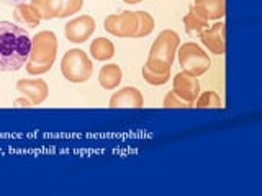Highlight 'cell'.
I'll return each mask as SVG.
<instances>
[{"label":"cell","instance_id":"cell-14","mask_svg":"<svg viewBox=\"0 0 262 196\" xmlns=\"http://www.w3.org/2000/svg\"><path fill=\"white\" fill-rule=\"evenodd\" d=\"M13 18L20 24H27V27H30V28L38 27L39 21L43 20L36 8L31 4H27V2L16 4L15 10H13Z\"/></svg>","mask_w":262,"mask_h":196},{"label":"cell","instance_id":"cell-13","mask_svg":"<svg viewBox=\"0 0 262 196\" xmlns=\"http://www.w3.org/2000/svg\"><path fill=\"white\" fill-rule=\"evenodd\" d=\"M123 79V72L118 64H106L98 72V84L105 90H115L118 88Z\"/></svg>","mask_w":262,"mask_h":196},{"label":"cell","instance_id":"cell-8","mask_svg":"<svg viewBox=\"0 0 262 196\" xmlns=\"http://www.w3.org/2000/svg\"><path fill=\"white\" fill-rule=\"evenodd\" d=\"M174 88H172V92H174L177 96L182 98L184 102H187L190 106H193L196 96L200 95V82H199V77L195 76H190V74L187 72H179L177 76L174 77Z\"/></svg>","mask_w":262,"mask_h":196},{"label":"cell","instance_id":"cell-15","mask_svg":"<svg viewBox=\"0 0 262 196\" xmlns=\"http://www.w3.org/2000/svg\"><path fill=\"white\" fill-rule=\"evenodd\" d=\"M30 4L36 8L43 20L61 18L64 10V0H31Z\"/></svg>","mask_w":262,"mask_h":196},{"label":"cell","instance_id":"cell-19","mask_svg":"<svg viewBox=\"0 0 262 196\" xmlns=\"http://www.w3.org/2000/svg\"><path fill=\"white\" fill-rule=\"evenodd\" d=\"M138 15V33H136V38H144V36H149L151 33L154 31V18L151 13L147 12H136Z\"/></svg>","mask_w":262,"mask_h":196},{"label":"cell","instance_id":"cell-21","mask_svg":"<svg viewBox=\"0 0 262 196\" xmlns=\"http://www.w3.org/2000/svg\"><path fill=\"white\" fill-rule=\"evenodd\" d=\"M162 105H164V108H188V106H190L180 96H177L174 92H169L166 96H164Z\"/></svg>","mask_w":262,"mask_h":196},{"label":"cell","instance_id":"cell-4","mask_svg":"<svg viewBox=\"0 0 262 196\" xmlns=\"http://www.w3.org/2000/svg\"><path fill=\"white\" fill-rule=\"evenodd\" d=\"M61 74L71 84H84L94 74V64L87 53L79 47L66 51L61 59Z\"/></svg>","mask_w":262,"mask_h":196},{"label":"cell","instance_id":"cell-17","mask_svg":"<svg viewBox=\"0 0 262 196\" xmlns=\"http://www.w3.org/2000/svg\"><path fill=\"white\" fill-rule=\"evenodd\" d=\"M184 27H185V31H187L190 36H199L203 30H207V28H208V21H207V20H203V18H200V16L196 15V13L192 10V7H190V10H188V13L184 16Z\"/></svg>","mask_w":262,"mask_h":196},{"label":"cell","instance_id":"cell-22","mask_svg":"<svg viewBox=\"0 0 262 196\" xmlns=\"http://www.w3.org/2000/svg\"><path fill=\"white\" fill-rule=\"evenodd\" d=\"M82 7H84V0H64V10L61 13V18L79 13Z\"/></svg>","mask_w":262,"mask_h":196},{"label":"cell","instance_id":"cell-20","mask_svg":"<svg viewBox=\"0 0 262 196\" xmlns=\"http://www.w3.org/2000/svg\"><path fill=\"white\" fill-rule=\"evenodd\" d=\"M141 74H143V79L147 82V84H149V85H154V87L164 85V84H167V82L170 80V74H156V72H152L151 69H147L146 65L143 67Z\"/></svg>","mask_w":262,"mask_h":196},{"label":"cell","instance_id":"cell-11","mask_svg":"<svg viewBox=\"0 0 262 196\" xmlns=\"http://www.w3.org/2000/svg\"><path fill=\"white\" fill-rule=\"evenodd\" d=\"M144 98L136 87H123L115 92L108 102L110 108H141Z\"/></svg>","mask_w":262,"mask_h":196},{"label":"cell","instance_id":"cell-3","mask_svg":"<svg viewBox=\"0 0 262 196\" xmlns=\"http://www.w3.org/2000/svg\"><path fill=\"white\" fill-rule=\"evenodd\" d=\"M179 46L180 38L174 30L161 31L158 38L154 39L144 65L156 74H170Z\"/></svg>","mask_w":262,"mask_h":196},{"label":"cell","instance_id":"cell-2","mask_svg":"<svg viewBox=\"0 0 262 196\" xmlns=\"http://www.w3.org/2000/svg\"><path fill=\"white\" fill-rule=\"evenodd\" d=\"M57 57V38L53 31H39L31 38L30 59L25 64L30 76H41L51 70Z\"/></svg>","mask_w":262,"mask_h":196},{"label":"cell","instance_id":"cell-24","mask_svg":"<svg viewBox=\"0 0 262 196\" xmlns=\"http://www.w3.org/2000/svg\"><path fill=\"white\" fill-rule=\"evenodd\" d=\"M125 4H128V5H135V4H139V2H143V0H123Z\"/></svg>","mask_w":262,"mask_h":196},{"label":"cell","instance_id":"cell-12","mask_svg":"<svg viewBox=\"0 0 262 196\" xmlns=\"http://www.w3.org/2000/svg\"><path fill=\"white\" fill-rule=\"evenodd\" d=\"M192 10L203 20H220L226 15V0H195Z\"/></svg>","mask_w":262,"mask_h":196},{"label":"cell","instance_id":"cell-18","mask_svg":"<svg viewBox=\"0 0 262 196\" xmlns=\"http://www.w3.org/2000/svg\"><path fill=\"white\" fill-rule=\"evenodd\" d=\"M193 106H196V108H221L223 105H221V98L216 92L207 90V92H203L196 96Z\"/></svg>","mask_w":262,"mask_h":196},{"label":"cell","instance_id":"cell-5","mask_svg":"<svg viewBox=\"0 0 262 196\" xmlns=\"http://www.w3.org/2000/svg\"><path fill=\"white\" fill-rule=\"evenodd\" d=\"M179 54V64L184 72L190 74V76L200 77L210 69L211 61L208 54L196 43H184L177 49Z\"/></svg>","mask_w":262,"mask_h":196},{"label":"cell","instance_id":"cell-10","mask_svg":"<svg viewBox=\"0 0 262 196\" xmlns=\"http://www.w3.org/2000/svg\"><path fill=\"white\" fill-rule=\"evenodd\" d=\"M226 24L225 23H215L213 27L203 30L199 38L205 47H208L215 54H225L226 53V39H225Z\"/></svg>","mask_w":262,"mask_h":196},{"label":"cell","instance_id":"cell-9","mask_svg":"<svg viewBox=\"0 0 262 196\" xmlns=\"http://www.w3.org/2000/svg\"><path fill=\"white\" fill-rule=\"evenodd\" d=\"M16 92L27 96L35 106L41 105L48 98L49 87L43 79H20L16 82Z\"/></svg>","mask_w":262,"mask_h":196},{"label":"cell","instance_id":"cell-23","mask_svg":"<svg viewBox=\"0 0 262 196\" xmlns=\"http://www.w3.org/2000/svg\"><path fill=\"white\" fill-rule=\"evenodd\" d=\"M13 106H33V103L28 100L27 96H21V98H16V100H13Z\"/></svg>","mask_w":262,"mask_h":196},{"label":"cell","instance_id":"cell-16","mask_svg":"<svg viewBox=\"0 0 262 196\" xmlns=\"http://www.w3.org/2000/svg\"><path fill=\"white\" fill-rule=\"evenodd\" d=\"M90 54L95 61H110L115 56V44L106 38H97L90 43Z\"/></svg>","mask_w":262,"mask_h":196},{"label":"cell","instance_id":"cell-7","mask_svg":"<svg viewBox=\"0 0 262 196\" xmlns=\"http://www.w3.org/2000/svg\"><path fill=\"white\" fill-rule=\"evenodd\" d=\"M95 31V20L90 15H80L77 18H72L66 23L64 36L74 44H82L94 35Z\"/></svg>","mask_w":262,"mask_h":196},{"label":"cell","instance_id":"cell-6","mask_svg":"<svg viewBox=\"0 0 262 196\" xmlns=\"http://www.w3.org/2000/svg\"><path fill=\"white\" fill-rule=\"evenodd\" d=\"M103 28L110 35L118 38H136L138 15L136 12H129V10L108 15L103 21Z\"/></svg>","mask_w":262,"mask_h":196},{"label":"cell","instance_id":"cell-1","mask_svg":"<svg viewBox=\"0 0 262 196\" xmlns=\"http://www.w3.org/2000/svg\"><path fill=\"white\" fill-rule=\"evenodd\" d=\"M31 38L21 27L0 21V72H15L30 59Z\"/></svg>","mask_w":262,"mask_h":196},{"label":"cell","instance_id":"cell-25","mask_svg":"<svg viewBox=\"0 0 262 196\" xmlns=\"http://www.w3.org/2000/svg\"><path fill=\"white\" fill-rule=\"evenodd\" d=\"M8 2H15V4H20V2H25V0H8Z\"/></svg>","mask_w":262,"mask_h":196}]
</instances>
